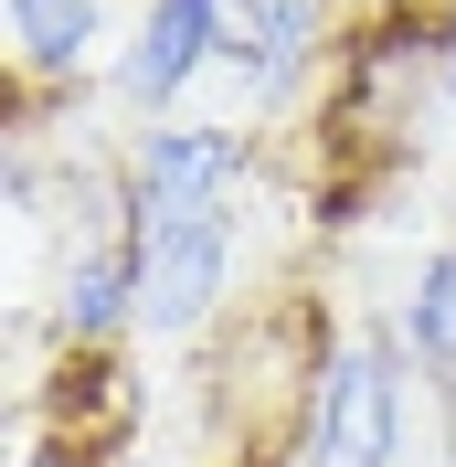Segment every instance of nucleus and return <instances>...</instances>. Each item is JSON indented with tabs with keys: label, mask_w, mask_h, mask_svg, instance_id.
<instances>
[{
	"label": "nucleus",
	"mask_w": 456,
	"mask_h": 467,
	"mask_svg": "<svg viewBox=\"0 0 456 467\" xmlns=\"http://www.w3.org/2000/svg\"><path fill=\"white\" fill-rule=\"evenodd\" d=\"M403 340L393 329H361L318 361L308 414L286 436V467H403Z\"/></svg>",
	"instance_id": "1"
},
{
	"label": "nucleus",
	"mask_w": 456,
	"mask_h": 467,
	"mask_svg": "<svg viewBox=\"0 0 456 467\" xmlns=\"http://www.w3.org/2000/svg\"><path fill=\"white\" fill-rule=\"evenodd\" d=\"M139 467H212V457H139Z\"/></svg>",
	"instance_id": "8"
},
{
	"label": "nucleus",
	"mask_w": 456,
	"mask_h": 467,
	"mask_svg": "<svg viewBox=\"0 0 456 467\" xmlns=\"http://www.w3.org/2000/svg\"><path fill=\"white\" fill-rule=\"evenodd\" d=\"M233 255H244V213H192V223L139 234V329L149 340H212L233 308Z\"/></svg>",
	"instance_id": "3"
},
{
	"label": "nucleus",
	"mask_w": 456,
	"mask_h": 467,
	"mask_svg": "<svg viewBox=\"0 0 456 467\" xmlns=\"http://www.w3.org/2000/svg\"><path fill=\"white\" fill-rule=\"evenodd\" d=\"M212 54H223V0H139V22H128V43L107 54V96L128 117H181V96L212 75Z\"/></svg>",
	"instance_id": "5"
},
{
	"label": "nucleus",
	"mask_w": 456,
	"mask_h": 467,
	"mask_svg": "<svg viewBox=\"0 0 456 467\" xmlns=\"http://www.w3.org/2000/svg\"><path fill=\"white\" fill-rule=\"evenodd\" d=\"M0 43H11V75L64 96L107 54V0H0Z\"/></svg>",
	"instance_id": "6"
},
{
	"label": "nucleus",
	"mask_w": 456,
	"mask_h": 467,
	"mask_svg": "<svg viewBox=\"0 0 456 467\" xmlns=\"http://www.w3.org/2000/svg\"><path fill=\"white\" fill-rule=\"evenodd\" d=\"M393 340L414 372L456 382V244H435L414 276H403V308H393Z\"/></svg>",
	"instance_id": "7"
},
{
	"label": "nucleus",
	"mask_w": 456,
	"mask_h": 467,
	"mask_svg": "<svg viewBox=\"0 0 456 467\" xmlns=\"http://www.w3.org/2000/svg\"><path fill=\"white\" fill-rule=\"evenodd\" d=\"M244 171H255V139H244L233 117H149V128H128V149H117L128 223L139 234L192 223V213H233Z\"/></svg>",
	"instance_id": "2"
},
{
	"label": "nucleus",
	"mask_w": 456,
	"mask_h": 467,
	"mask_svg": "<svg viewBox=\"0 0 456 467\" xmlns=\"http://www.w3.org/2000/svg\"><path fill=\"white\" fill-rule=\"evenodd\" d=\"M329 0H223V54H212V75H233L244 86V107L276 117L297 107V96L329 75Z\"/></svg>",
	"instance_id": "4"
},
{
	"label": "nucleus",
	"mask_w": 456,
	"mask_h": 467,
	"mask_svg": "<svg viewBox=\"0 0 456 467\" xmlns=\"http://www.w3.org/2000/svg\"><path fill=\"white\" fill-rule=\"evenodd\" d=\"M0 446H11V382H0Z\"/></svg>",
	"instance_id": "9"
}]
</instances>
